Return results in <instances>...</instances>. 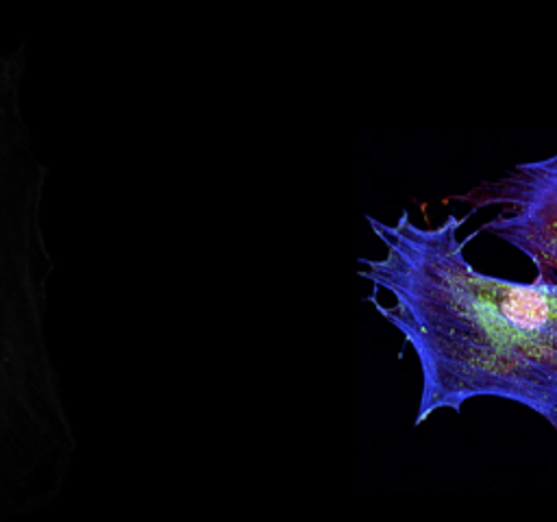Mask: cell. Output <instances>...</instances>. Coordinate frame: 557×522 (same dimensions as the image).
<instances>
[{
  "instance_id": "obj_1",
  "label": "cell",
  "mask_w": 557,
  "mask_h": 522,
  "mask_svg": "<svg viewBox=\"0 0 557 522\" xmlns=\"http://www.w3.org/2000/svg\"><path fill=\"white\" fill-rule=\"evenodd\" d=\"M446 215L420 226L405 209L396 222L366 215L381 259L359 257V276L392 296H366L418 357L422 389L416 424L466 400H513L546 422L557 415V278L544 268L529 283L479 272L459 226Z\"/></svg>"
},
{
  "instance_id": "obj_2",
  "label": "cell",
  "mask_w": 557,
  "mask_h": 522,
  "mask_svg": "<svg viewBox=\"0 0 557 522\" xmlns=\"http://www.w3.org/2000/svg\"><path fill=\"white\" fill-rule=\"evenodd\" d=\"M24 44L0 52V520L59 498L76 435L48 341V170L24 115Z\"/></svg>"
},
{
  "instance_id": "obj_3",
  "label": "cell",
  "mask_w": 557,
  "mask_h": 522,
  "mask_svg": "<svg viewBox=\"0 0 557 522\" xmlns=\"http://www.w3.org/2000/svg\"><path fill=\"white\" fill-rule=\"evenodd\" d=\"M453 200L466 202L470 215L496 207V215L470 235L490 233L527 254L535 268L557 274V152L516 163Z\"/></svg>"
},
{
  "instance_id": "obj_4",
  "label": "cell",
  "mask_w": 557,
  "mask_h": 522,
  "mask_svg": "<svg viewBox=\"0 0 557 522\" xmlns=\"http://www.w3.org/2000/svg\"><path fill=\"white\" fill-rule=\"evenodd\" d=\"M550 424H553V428H555V431H557V415H555V420H553V422H550Z\"/></svg>"
}]
</instances>
